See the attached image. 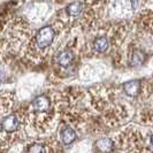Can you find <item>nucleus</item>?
I'll return each instance as SVG.
<instances>
[{
	"label": "nucleus",
	"mask_w": 153,
	"mask_h": 153,
	"mask_svg": "<svg viewBox=\"0 0 153 153\" xmlns=\"http://www.w3.org/2000/svg\"><path fill=\"white\" fill-rule=\"evenodd\" d=\"M16 114L21 128L31 140L48 138L60 122L53 94H40L29 104L22 105Z\"/></svg>",
	"instance_id": "nucleus-1"
},
{
	"label": "nucleus",
	"mask_w": 153,
	"mask_h": 153,
	"mask_svg": "<svg viewBox=\"0 0 153 153\" xmlns=\"http://www.w3.org/2000/svg\"><path fill=\"white\" fill-rule=\"evenodd\" d=\"M31 38L30 25L24 17L8 16V19H2L1 53L4 59L6 55H24Z\"/></svg>",
	"instance_id": "nucleus-2"
},
{
	"label": "nucleus",
	"mask_w": 153,
	"mask_h": 153,
	"mask_svg": "<svg viewBox=\"0 0 153 153\" xmlns=\"http://www.w3.org/2000/svg\"><path fill=\"white\" fill-rule=\"evenodd\" d=\"M58 35L59 32L54 28L53 24L45 25L38 29V31H36L32 36L24 52L25 59L33 65L43 62L48 55V51L52 48Z\"/></svg>",
	"instance_id": "nucleus-3"
},
{
	"label": "nucleus",
	"mask_w": 153,
	"mask_h": 153,
	"mask_svg": "<svg viewBox=\"0 0 153 153\" xmlns=\"http://www.w3.org/2000/svg\"><path fill=\"white\" fill-rule=\"evenodd\" d=\"M83 52V45L78 43V39L68 42L66 46L59 50L53 55V65L58 74H65L68 70H74L78 55Z\"/></svg>",
	"instance_id": "nucleus-4"
},
{
	"label": "nucleus",
	"mask_w": 153,
	"mask_h": 153,
	"mask_svg": "<svg viewBox=\"0 0 153 153\" xmlns=\"http://www.w3.org/2000/svg\"><path fill=\"white\" fill-rule=\"evenodd\" d=\"M21 128L20 119L16 112L2 116L1 121V152L5 153L17 137V131Z\"/></svg>",
	"instance_id": "nucleus-5"
},
{
	"label": "nucleus",
	"mask_w": 153,
	"mask_h": 153,
	"mask_svg": "<svg viewBox=\"0 0 153 153\" xmlns=\"http://www.w3.org/2000/svg\"><path fill=\"white\" fill-rule=\"evenodd\" d=\"M59 138H60L62 145H70L71 143L76 140L77 130L67 124H60L59 126Z\"/></svg>",
	"instance_id": "nucleus-6"
},
{
	"label": "nucleus",
	"mask_w": 153,
	"mask_h": 153,
	"mask_svg": "<svg viewBox=\"0 0 153 153\" xmlns=\"http://www.w3.org/2000/svg\"><path fill=\"white\" fill-rule=\"evenodd\" d=\"M122 90L130 98L139 97L140 93H142V82L138 81V79L128 81V82L122 84Z\"/></svg>",
	"instance_id": "nucleus-7"
},
{
	"label": "nucleus",
	"mask_w": 153,
	"mask_h": 153,
	"mask_svg": "<svg viewBox=\"0 0 153 153\" xmlns=\"http://www.w3.org/2000/svg\"><path fill=\"white\" fill-rule=\"evenodd\" d=\"M14 94L9 91H4L1 94V114L2 116L10 114V109L14 106Z\"/></svg>",
	"instance_id": "nucleus-8"
}]
</instances>
